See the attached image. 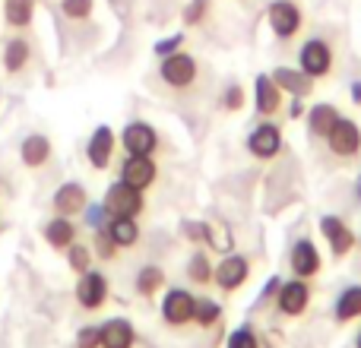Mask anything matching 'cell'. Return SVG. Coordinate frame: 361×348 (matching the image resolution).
<instances>
[{"mask_svg":"<svg viewBox=\"0 0 361 348\" xmlns=\"http://www.w3.org/2000/svg\"><path fill=\"white\" fill-rule=\"evenodd\" d=\"M267 23L279 42H292L301 32V25H305V13H301V6L295 0H269Z\"/></svg>","mask_w":361,"mask_h":348,"instance_id":"obj_1","label":"cell"},{"mask_svg":"<svg viewBox=\"0 0 361 348\" xmlns=\"http://www.w3.org/2000/svg\"><path fill=\"white\" fill-rule=\"evenodd\" d=\"M159 76H162L165 86H171V89L180 92V89H190L193 82H197L200 63H197V57L187 54V51L180 48V51H175V54L162 57V63H159Z\"/></svg>","mask_w":361,"mask_h":348,"instance_id":"obj_2","label":"cell"},{"mask_svg":"<svg viewBox=\"0 0 361 348\" xmlns=\"http://www.w3.org/2000/svg\"><path fill=\"white\" fill-rule=\"evenodd\" d=\"M102 206H105V212L111 218H118V216L137 218L140 212L146 209V199H143V190L124 184V180H114V184L105 190V199H102Z\"/></svg>","mask_w":361,"mask_h":348,"instance_id":"obj_3","label":"cell"},{"mask_svg":"<svg viewBox=\"0 0 361 348\" xmlns=\"http://www.w3.org/2000/svg\"><path fill=\"white\" fill-rule=\"evenodd\" d=\"M333 63H336V54H333V44L326 38H307L298 51V67L305 70L311 80H324V76L333 73Z\"/></svg>","mask_w":361,"mask_h":348,"instance_id":"obj_4","label":"cell"},{"mask_svg":"<svg viewBox=\"0 0 361 348\" xmlns=\"http://www.w3.org/2000/svg\"><path fill=\"white\" fill-rule=\"evenodd\" d=\"M282 146H286V139H282V127L273 124V120H260V124L254 127V130L247 133V152L254 159H260V162H269V159H276L282 152Z\"/></svg>","mask_w":361,"mask_h":348,"instance_id":"obj_5","label":"cell"},{"mask_svg":"<svg viewBox=\"0 0 361 348\" xmlns=\"http://www.w3.org/2000/svg\"><path fill=\"white\" fill-rule=\"evenodd\" d=\"M250 279V260L244 254H222V260L212 269V282L222 292H238Z\"/></svg>","mask_w":361,"mask_h":348,"instance_id":"obj_6","label":"cell"},{"mask_svg":"<svg viewBox=\"0 0 361 348\" xmlns=\"http://www.w3.org/2000/svg\"><path fill=\"white\" fill-rule=\"evenodd\" d=\"M193 313H197V298H193V292H187V288H169L162 298V320L169 326H180L193 323Z\"/></svg>","mask_w":361,"mask_h":348,"instance_id":"obj_7","label":"cell"},{"mask_svg":"<svg viewBox=\"0 0 361 348\" xmlns=\"http://www.w3.org/2000/svg\"><path fill=\"white\" fill-rule=\"evenodd\" d=\"M121 146L127 156H156L159 149V130L146 120H130L121 130Z\"/></svg>","mask_w":361,"mask_h":348,"instance_id":"obj_8","label":"cell"},{"mask_svg":"<svg viewBox=\"0 0 361 348\" xmlns=\"http://www.w3.org/2000/svg\"><path fill=\"white\" fill-rule=\"evenodd\" d=\"M307 304H311V285H307V279L295 275L292 282H282L279 292H276V311L282 317H301L307 311Z\"/></svg>","mask_w":361,"mask_h":348,"instance_id":"obj_9","label":"cell"},{"mask_svg":"<svg viewBox=\"0 0 361 348\" xmlns=\"http://www.w3.org/2000/svg\"><path fill=\"white\" fill-rule=\"evenodd\" d=\"M108 279L105 273H99V269H89V273L80 275V282H76V304L82 307V311H102V307L108 304Z\"/></svg>","mask_w":361,"mask_h":348,"instance_id":"obj_10","label":"cell"},{"mask_svg":"<svg viewBox=\"0 0 361 348\" xmlns=\"http://www.w3.org/2000/svg\"><path fill=\"white\" fill-rule=\"evenodd\" d=\"M326 146L336 159H355L361 152V127L352 118H339L326 137Z\"/></svg>","mask_w":361,"mask_h":348,"instance_id":"obj_11","label":"cell"},{"mask_svg":"<svg viewBox=\"0 0 361 348\" xmlns=\"http://www.w3.org/2000/svg\"><path fill=\"white\" fill-rule=\"evenodd\" d=\"M320 235H324V241L330 244V250H333V256H336V260L349 256L352 250H355V244H358L355 231H352L339 216H324V218H320Z\"/></svg>","mask_w":361,"mask_h":348,"instance_id":"obj_12","label":"cell"},{"mask_svg":"<svg viewBox=\"0 0 361 348\" xmlns=\"http://www.w3.org/2000/svg\"><path fill=\"white\" fill-rule=\"evenodd\" d=\"M156 178H159V165L152 156H127L121 162V180L137 187V190H149L156 184Z\"/></svg>","mask_w":361,"mask_h":348,"instance_id":"obj_13","label":"cell"},{"mask_svg":"<svg viewBox=\"0 0 361 348\" xmlns=\"http://www.w3.org/2000/svg\"><path fill=\"white\" fill-rule=\"evenodd\" d=\"M288 266H292V273L298 275V279H314V275H320V269H324V256H320L317 244L307 241V237L295 241L292 254H288Z\"/></svg>","mask_w":361,"mask_h":348,"instance_id":"obj_14","label":"cell"},{"mask_svg":"<svg viewBox=\"0 0 361 348\" xmlns=\"http://www.w3.org/2000/svg\"><path fill=\"white\" fill-rule=\"evenodd\" d=\"M282 95H286V92L276 86L273 76H269V73H257V80H254V108H257V114H260L263 120L282 111Z\"/></svg>","mask_w":361,"mask_h":348,"instance_id":"obj_15","label":"cell"},{"mask_svg":"<svg viewBox=\"0 0 361 348\" xmlns=\"http://www.w3.org/2000/svg\"><path fill=\"white\" fill-rule=\"evenodd\" d=\"M114 143H118V137H114L111 127H108V124L95 127L92 137H89V143H86V159H89V165H92V168H99V171H105L108 165H111Z\"/></svg>","mask_w":361,"mask_h":348,"instance_id":"obj_16","label":"cell"},{"mask_svg":"<svg viewBox=\"0 0 361 348\" xmlns=\"http://www.w3.org/2000/svg\"><path fill=\"white\" fill-rule=\"evenodd\" d=\"M51 206H54L57 216H80L82 209L89 206V197H86V187L80 184V180H67V184L57 187L54 199H51Z\"/></svg>","mask_w":361,"mask_h":348,"instance_id":"obj_17","label":"cell"},{"mask_svg":"<svg viewBox=\"0 0 361 348\" xmlns=\"http://www.w3.org/2000/svg\"><path fill=\"white\" fill-rule=\"evenodd\" d=\"M269 76H273L276 86H279L286 95H292V99H307V95L314 92V82H317L301 67H276Z\"/></svg>","mask_w":361,"mask_h":348,"instance_id":"obj_18","label":"cell"},{"mask_svg":"<svg viewBox=\"0 0 361 348\" xmlns=\"http://www.w3.org/2000/svg\"><path fill=\"white\" fill-rule=\"evenodd\" d=\"M305 118H307V133H311V137H317V139H326L343 114H339V108L330 105V101H317L314 108H307Z\"/></svg>","mask_w":361,"mask_h":348,"instance_id":"obj_19","label":"cell"},{"mask_svg":"<svg viewBox=\"0 0 361 348\" xmlns=\"http://www.w3.org/2000/svg\"><path fill=\"white\" fill-rule=\"evenodd\" d=\"M137 345V330L130 320L111 317L108 323H102V348H133Z\"/></svg>","mask_w":361,"mask_h":348,"instance_id":"obj_20","label":"cell"},{"mask_svg":"<svg viewBox=\"0 0 361 348\" xmlns=\"http://www.w3.org/2000/svg\"><path fill=\"white\" fill-rule=\"evenodd\" d=\"M42 235H44V241H48V247L67 250L70 244L76 241V225H73V218H67V216H54L42 228Z\"/></svg>","mask_w":361,"mask_h":348,"instance_id":"obj_21","label":"cell"},{"mask_svg":"<svg viewBox=\"0 0 361 348\" xmlns=\"http://www.w3.org/2000/svg\"><path fill=\"white\" fill-rule=\"evenodd\" d=\"M19 159H23L25 168H42V165H48V159H51V139L42 137V133H32V137H25L23 146H19Z\"/></svg>","mask_w":361,"mask_h":348,"instance_id":"obj_22","label":"cell"},{"mask_svg":"<svg viewBox=\"0 0 361 348\" xmlns=\"http://www.w3.org/2000/svg\"><path fill=\"white\" fill-rule=\"evenodd\" d=\"M29 61H32L29 42H25L23 35H13L10 42L4 44V70L10 76H16V73H23V70L29 67Z\"/></svg>","mask_w":361,"mask_h":348,"instance_id":"obj_23","label":"cell"},{"mask_svg":"<svg viewBox=\"0 0 361 348\" xmlns=\"http://www.w3.org/2000/svg\"><path fill=\"white\" fill-rule=\"evenodd\" d=\"M32 19H35V0H4V23L10 29H29Z\"/></svg>","mask_w":361,"mask_h":348,"instance_id":"obj_24","label":"cell"},{"mask_svg":"<svg viewBox=\"0 0 361 348\" xmlns=\"http://www.w3.org/2000/svg\"><path fill=\"white\" fill-rule=\"evenodd\" d=\"M105 231L111 235V241L118 244L121 250H127V247H133V244L140 241V225H137V218H127V216H118V218H108V225H105Z\"/></svg>","mask_w":361,"mask_h":348,"instance_id":"obj_25","label":"cell"},{"mask_svg":"<svg viewBox=\"0 0 361 348\" xmlns=\"http://www.w3.org/2000/svg\"><path fill=\"white\" fill-rule=\"evenodd\" d=\"M333 317H336L339 323H352V320L361 317V285L343 288V294L336 298V311H333Z\"/></svg>","mask_w":361,"mask_h":348,"instance_id":"obj_26","label":"cell"},{"mask_svg":"<svg viewBox=\"0 0 361 348\" xmlns=\"http://www.w3.org/2000/svg\"><path fill=\"white\" fill-rule=\"evenodd\" d=\"M133 288H137V294H143V298H152V294H159L165 288L162 266H143L137 273V282H133Z\"/></svg>","mask_w":361,"mask_h":348,"instance_id":"obj_27","label":"cell"},{"mask_svg":"<svg viewBox=\"0 0 361 348\" xmlns=\"http://www.w3.org/2000/svg\"><path fill=\"white\" fill-rule=\"evenodd\" d=\"M212 260L206 250H197V254L187 260V275H190L193 285H212Z\"/></svg>","mask_w":361,"mask_h":348,"instance_id":"obj_28","label":"cell"},{"mask_svg":"<svg viewBox=\"0 0 361 348\" xmlns=\"http://www.w3.org/2000/svg\"><path fill=\"white\" fill-rule=\"evenodd\" d=\"M222 320V304H216L212 298H197V313H193V323L203 326V330H212Z\"/></svg>","mask_w":361,"mask_h":348,"instance_id":"obj_29","label":"cell"},{"mask_svg":"<svg viewBox=\"0 0 361 348\" xmlns=\"http://www.w3.org/2000/svg\"><path fill=\"white\" fill-rule=\"evenodd\" d=\"M61 13L70 23H89L95 13V0H61Z\"/></svg>","mask_w":361,"mask_h":348,"instance_id":"obj_30","label":"cell"},{"mask_svg":"<svg viewBox=\"0 0 361 348\" xmlns=\"http://www.w3.org/2000/svg\"><path fill=\"white\" fill-rule=\"evenodd\" d=\"M63 254H67V263H70V269H73V273L82 275V273H89V269H92V250H89L86 244L73 241L67 250H63Z\"/></svg>","mask_w":361,"mask_h":348,"instance_id":"obj_31","label":"cell"},{"mask_svg":"<svg viewBox=\"0 0 361 348\" xmlns=\"http://www.w3.org/2000/svg\"><path fill=\"white\" fill-rule=\"evenodd\" d=\"M209 10H212V0H190V4L180 10V19H184V25H200V23H206V16H209Z\"/></svg>","mask_w":361,"mask_h":348,"instance_id":"obj_32","label":"cell"},{"mask_svg":"<svg viewBox=\"0 0 361 348\" xmlns=\"http://www.w3.org/2000/svg\"><path fill=\"white\" fill-rule=\"evenodd\" d=\"M225 348H260V336H257L254 330H250L247 323L238 326V330L228 333V339H225Z\"/></svg>","mask_w":361,"mask_h":348,"instance_id":"obj_33","label":"cell"},{"mask_svg":"<svg viewBox=\"0 0 361 348\" xmlns=\"http://www.w3.org/2000/svg\"><path fill=\"white\" fill-rule=\"evenodd\" d=\"M206 247L219 250V254H231L235 237H231V231L225 228V225H209V241H206Z\"/></svg>","mask_w":361,"mask_h":348,"instance_id":"obj_34","label":"cell"},{"mask_svg":"<svg viewBox=\"0 0 361 348\" xmlns=\"http://www.w3.org/2000/svg\"><path fill=\"white\" fill-rule=\"evenodd\" d=\"M95 254H99L102 256V260H114V256H118V244H114L111 241V235H108V231L105 228H95Z\"/></svg>","mask_w":361,"mask_h":348,"instance_id":"obj_35","label":"cell"},{"mask_svg":"<svg viewBox=\"0 0 361 348\" xmlns=\"http://www.w3.org/2000/svg\"><path fill=\"white\" fill-rule=\"evenodd\" d=\"M222 108L228 114H238L244 108V86H238V82H231V86H225L222 92Z\"/></svg>","mask_w":361,"mask_h":348,"instance_id":"obj_36","label":"cell"},{"mask_svg":"<svg viewBox=\"0 0 361 348\" xmlns=\"http://www.w3.org/2000/svg\"><path fill=\"white\" fill-rule=\"evenodd\" d=\"M180 231H184V237L190 244H206L209 241V222H184L180 225Z\"/></svg>","mask_w":361,"mask_h":348,"instance_id":"obj_37","label":"cell"},{"mask_svg":"<svg viewBox=\"0 0 361 348\" xmlns=\"http://www.w3.org/2000/svg\"><path fill=\"white\" fill-rule=\"evenodd\" d=\"M184 48V35H169V38H162V42H156L152 44V54L159 57V61H162V57H169V54H175V51H180Z\"/></svg>","mask_w":361,"mask_h":348,"instance_id":"obj_38","label":"cell"},{"mask_svg":"<svg viewBox=\"0 0 361 348\" xmlns=\"http://www.w3.org/2000/svg\"><path fill=\"white\" fill-rule=\"evenodd\" d=\"M76 348H102V326H82L76 333Z\"/></svg>","mask_w":361,"mask_h":348,"instance_id":"obj_39","label":"cell"},{"mask_svg":"<svg viewBox=\"0 0 361 348\" xmlns=\"http://www.w3.org/2000/svg\"><path fill=\"white\" fill-rule=\"evenodd\" d=\"M82 212H86V222L92 225V228H105L108 218H111V216L105 212V206H102V203H89Z\"/></svg>","mask_w":361,"mask_h":348,"instance_id":"obj_40","label":"cell"},{"mask_svg":"<svg viewBox=\"0 0 361 348\" xmlns=\"http://www.w3.org/2000/svg\"><path fill=\"white\" fill-rule=\"evenodd\" d=\"M305 99H292V105H288V118L292 120H298V118H305Z\"/></svg>","mask_w":361,"mask_h":348,"instance_id":"obj_41","label":"cell"},{"mask_svg":"<svg viewBox=\"0 0 361 348\" xmlns=\"http://www.w3.org/2000/svg\"><path fill=\"white\" fill-rule=\"evenodd\" d=\"M279 285H282V279H269V285L263 288V294H260V304H263V301H269V298H276V292H279Z\"/></svg>","mask_w":361,"mask_h":348,"instance_id":"obj_42","label":"cell"},{"mask_svg":"<svg viewBox=\"0 0 361 348\" xmlns=\"http://www.w3.org/2000/svg\"><path fill=\"white\" fill-rule=\"evenodd\" d=\"M349 92H352V101H355V105L361 108V80L352 82V86H349Z\"/></svg>","mask_w":361,"mask_h":348,"instance_id":"obj_43","label":"cell"},{"mask_svg":"<svg viewBox=\"0 0 361 348\" xmlns=\"http://www.w3.org/2000/svg\"><path fill=\"white\" fill-rule=\"evenodd\" d=\"M355 348H361V333H358V336H355Z\"/></svg>","mask_w":361,"mask_h":348,"instance_id":"obj_44","label":"cell"},{"mask_svg":"<svg viewBox=\"0 0 361 348\" xmlns=\"http://www.w3.org/2000/svg\"><path fill=\"white\" fill-rule=\"evenodd\" d=\"M358 199H361V178H358Z\"/></svg>","mask_w":361,"mask_h":348,"instance_id":"obj_45","label":"cell"},{"mask_svg":"<svg viewBox=\"0 0 361 348\" xmlns=\"http://www.w3.org/2000/svg\"><path fill=\"white\" fill-rule=\"evenodd\" d=\"M358 247H361V237H358Z\"/></svg>","mask_w":361,"mask_h":348,"instance_id":"obj_46","label":"cell"}]
</instances>
